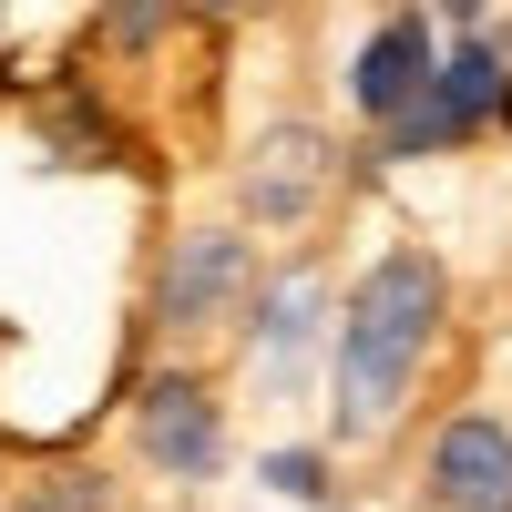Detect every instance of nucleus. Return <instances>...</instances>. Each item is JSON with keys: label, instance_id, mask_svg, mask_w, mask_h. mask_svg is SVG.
<instances>
[{"label": "nucleus", "instance_id": "obj_1", "mask_svg": "<svg viewBox=\"0 0 512 512\" xmlns=\"http://www.w3.org/2000/svg\"><path fill=\"white\" fill-rule=\"evenodd\" d=\"M441 338H451V267H441V246H379L369 267L338 287V328H328V441L338 451H369V441H390L410 400H420V379H431L441 359Z\"/></svg>", "mask_w": 512, "mask_h": 512}, {"label": "nucleus", "instance_id": "obj_2", "mask_svg": "<svg viewBox=\"0 0 512 512\" xmlns=\"http://www.w3.org/2000/svg\"><path fill=\"white\" fill-rule=\"evenodd\" d=\"M502 113H512V31L472 21L461 41H441V72H431V93H420L400 123H379L369 154L349 164V175H379V164H431V154H461V144H482L502 134Z\"/></svg>", "mask_w": 512, "mask_h": 512}, {"label": "nucleus", "instance_id": "obj_3", "mask_svg": "<svg viewBox=\"0 0 512 512\" xmlns=\"http://www.w3.org/2000/svg\"><path fill=\"white\" fill-rule=\"evenodd\" d=\"M256 277H267V256H256V226H175L144 277V328L164 349H195V338H226L246 318Z\"/></svg>", "mask_w": 512, "mask_h": 512}, {"label": "nucleus", "instance_id": "obj_4", "mask_svg": "<svg viewBox=\"0 0 512 512\" xmlns=\"http://www.w3.org/2000/svg\"><path fill=\"white\" fill-rule=\"evenodd\" d=\"M123 431H134V461L154 482H175V492H205V482H226V390L205 379L195 359H164L134 379V410H123Z\"/></svg>", "mask_w": 512, "mask_h": 512}, {"label": "nucleus", "instance_id": "obj_5", "mask_svg": "<svg viewBox=\"0 0 512 512\" xmlns=\"http://www.w3.org/2000/svg\"><path fill=\"white\" fill-rule=\"evenodd\" d=\"M328 328H338V287L318 256H277L267 277H256L246 318H236V349L256 369V390L267 400H308V379L328 359Z\"/></svg>", "mask_w": 512, "mask_h": 512}, {"label": "nucleus", "instance_id": "obj_6", "mask_svg": "<svg viewBox=\"0 0 512 512\" xmlns=\"http://www.w3.org/2000/svg\"><path fill=\"white\" fill-rule=\"evenodd\" d=\"M338 175H349V154L328 144V123L277 113L267 134L236 154V216H246L256 236H308L318 205L338 195Z\"/></svg>", "mask_w": 512, "mask_h": 512}, {"label": "nucleus", "instance_id": "obj_7", "mask_svg": "<svg viewBox=\"0 0 512 512\" xmlns=\"http://www.w3.org/2000/svg\"><path fill=\"white\" fill-rule=\"evenodd\" d=\"M420 512H512V420L441 410L420 441Z\"/></svg>", "mask_w": 512, "mask_h": 512}, {"label": "nucleus", "instance_id": "obj_8", "mask_svg": "<svg viewBox=\"0 0 512 512\" xmlns=\"http://www.w3.org/2000/svg\"><path fill=\"white\" fill-rule=\"evenodd\" d=\"M431 72H441V31H431V11L420 0H400V11H379L369 31H359V52H349V72H338V93H349V113L369 123H400L420 93H431Z\"/></svg>", "mask_w": 512, "mask_h": 512}, {"label": "nucleus", "instance_id": "obj_9", "mask_svg": "<svg viewBox=\"0 0 512 512\" xmlns=\"http://www.w3.org/2000/svg\"><path fill=\"white\" fill-rule=\"evenodd\" d=\"M31 144H41V164H113V113L82 93V82H52L41 93V113H31Z\"/></svg>", "mask_w": 512, "mask_h": 512}, {"label": "nucleus", "instance_id": "obj_10", "mask_svg": "<svg viewBox=\"0 0 512 512\" xmlns=\"http://www.w3.org/2000/svg\"><path fill=\"white\" fill-rule=\"evenodd\" d=\"M256 492L297 502V512H328L338 502V441H277L267 461H256Z\"/></svg>", "mask_w": 512, "mask_h": 512}, {"label": "nucleus", "instance_id": "obj_11", "mask_svg": "<svg viewBox=\"0 0 512 512\" xmlns=\"http://www.w3.org/2000/svg\"><path fill=\"white\" fill-rule=\"evenodd\" d=\"M185 21V0H103V41L123 62H144V52H164V31Z\"/></svg>", "mask_w": 512, "mask_h": 512}, {"label": "nucleus", "instance_id": "obj_12", "mask_svg": "<svg viewBox=\"0 0 512 512\" xmlns=\"http://www.w3.org/2000/svg\"><path fill=\"white\" fill-rule=\"evenodd\" d=\"M256 11H277V0H185V21H256Z\"/></svg>", "mask_w": 512, "mask_h": 512}, {"label": "nucleus", "instance_id": "obj_13", "mask_svg": "<svg viewBox=\"0 0 512 512\" xmlns=\"http://www.w3.org/2000/svg\"><path fill=\"white\" fill-rule=\"evenodd\" d=\"M420 11H441L451 31H472V21H492V0H420Z\"/></svg>", "mask_w": 512, "mask_h": 512}, {"label": "nucleus", "instance_id": "obj_14", "mask_svg": "<svg viewBox=\"0 0 512 512\" xmlns=\"http://www.w3.org/2000/svg\"><path fill=\"white\" fill-rule=\"evenodd\" d=\"M0 512H11V502H0Z\"/></svg>", "mask_w": 512, "mask_h": 512}, {"label": "nucleus", "instance_id": "obj_15", "mask_svg": "<svg viewBox=\"0 0 512 512\" xmlns=\"http://www.w3.org/2000/svg\"><path fill=\"white\" fill-rule=\"evenodd\" d=\"M328 512H338V502H328Z\"/></svg>", "mask_w": 512, "mask_h": 512}]
</instances>
